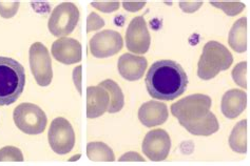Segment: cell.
Wrapping results in <instances>:
<instances>
[{"label": "cell", "mask_w": 250, "mask_h": 166, "mask_svg": "<svg viewBox=\"0 0 250 166\" xmlns=\"http://www.w3.org/2000/svg\"><path fill=\"white\" fill-rule=\"evenodd\" d=\"M147 59L132 54H124L118 59V72L128 81H136L143 78L147 69Z\"/></svg>", "instance_id": "13"}, {"label": "cell", "mask_w": 250, "mask_h": 166, "mask_svg": "<svg viewBox=\"0 0 250 166\" xmlns=\"http://www.w3.org/2000/svg\"><path fill=\"white\" fill-rule=\"evenodd\" d=\"M25 72L17 60L0 57V106L11 105L22 94Z\"/></svg>", "instance_id": "2"}, {"label": "cell", "mask_w": 250, "mask_h": 166, "mask_svg": "<svg viewBox=\"0 0 250 166\" xmlns=\"http://www.w3.org/2000/svg\"><path fill=\"white\" fill-rule=\"evenodd\" d=\"M48 138L52 150L58 155L68 154L75 145L74 129L67 119L62 117L51 122Z\"/></svg>", "instance_id": "7"}, {"label": "cell", "mask_w": 250, "mask_h": 166, "mask_svg": "<svg viewBox=\"0 0 250 166\" xmlns=\"http://www.w3.org/2000/svg\"><path fill=\"white\" fill-rule=\"evenodd\" d=\"M104 25V21L98 16L96 13H91L88 17V32L102 29Z\"/></svg>", "instance_id": "26"}, {"label": "cell", "mask_w": 250, "mask_h": 166, "mask_svg": "<svg viewBox=\"0 0 250 166\" xmlns=\"http://www.w3.org/2000/svg\"><path fill=\"white\" fill-rule=\"evenodd\" d=\"M143 152L151 161H163L168 157L171 148L169 134L164 129H153L145 137L142 144Z\"/></svg>", "instance_id": "10"}, {"label": "cell", "mask_w": 250, "mask_h": 166, "mask_svg": "<svg viewBox=\"0 0 250 166\" xmlns=\"http://www.w3.org/2000/svg\"><path fill=\"white\" fill-rule=\"evenodd\" d=\"M230 48L236 53H245L247 50V19L243 17L235 21L229 33Z\"/></svg>", "instance_id": "17"}, {"label": "cell", "mask_w": 250, "mask_h": 166, "mask_svg": "<svg viewBox=\"0 0 250 166\" xmlns=\"http://www.w3.org/2000/svg\"><path fill=\"white\" fill-rule=\"evenodd\" d=\"M118 160L124 162V161H141V162H144L145 159L137 154V152H134V151H130V152H127V154L123 155Z\"/></svg>", "instance_id": "28"}, {"label": "cell", "mask_w": 250, "mask_h": 166, "mask_svg": "<svg viewBox=\"0 0 250 166\" xmlns=\"http://www.w3.org/2000/svg\"><path fill=\"white\" fill-rule=\"evenodd\" d=\"M30 68L38 85L48 86L53 79L52 62L48 49L42 42H35L31 45Z\"/></svg>", "instance_id": "8"}, {"label": "cell", "mask_w": 250, "mask_h": 166, "mask_svg": "<svg viewBox=\"0 0 250 166\" xmlns=\"http://www.w3.org/2000/svg\"><path fill=\"white\" fill-rule=\"evenodd\" d=\"M123 49V37L120 33L106 30L97 33L90 40V52L96 58H108Z\"/></svg>", "instance_id": "9"}, {"label": "cell", "mask_w": 250, "mask_h": 166, "mask_svg": "<svg viewBox=\"0 0 250 166\" xmlns=\"http://www.w3.org/2000/svg\"><path fill=\"white\" fill-rule=\"evenodd\" d=\"M17 128L28 135H38L44 131L48 118L39 106L33 103L19 104L13 112Z\"/></svg>", "instance_id": "5"}, {"label": "cell", "mask_w": 250, "mask_h": 166, "mask_svg": "<svg viewBox=\"0 0 250 166\" xmlns=\"http://www.w3.org/2000/svg\"><path fill=\"white\" fill-rule=\"evenodd\" d=\"M109 108V94L102 86H89L87 89V117L95 119L103 116Z\"/></svg>", "instance_id": "15"}, {"label": "cell", "mask_w": 250, "mask_h": 166, "mask_svg": "<svg viewBox=\"0 0 250 166\" xmlns=\"http://www.w3.org/2000/svg\"><path fill=\"white\" fill-rule=\"evenodd\" d=\"M87 156L91 161L113 162L114 152L104 142H90L87 145Z\"/></svg>", "instance_id": "21"}, {"label": "cell", "mask_w": 250, "mask_h": 166, "mask_svg": "<svg viewBox=\"0 0 250 166\" xmlns=\"http://www.w3.org/2000/svg\"><path fill=\"white\" fill-rule=\"evenodd\" d=\"M98 85L106 90L109 94V108L107 111L110 112V114H115V112L122 111L124 108L125 98L120 85L115 81L110 80V79L104 80Z\"/></svg>", "instance_id": "19"}, {"label": "cell", "mask_w": 250, "mask_h": 166, "mask_svg": "<svg viewBox=\"0 0 250 166\" xmlns=\"http://www.w3.org/2000/svg\"><path fill=\"white\" fill-rule=\"evenodd\" d=\"M211 103L209 96L194 94L173 103L171 105V112L184 128L205 118L211 109Z\"/></svg>", "instance_id": "4"}, {"label": "cell", "mask_w": 250, "mask_h": 166, "mask_svg": "<svg viewBox=\"0 0 250 166\" xmlns=\"http://www.w3.org/2000/svg\"><path fill=\"white\" fill-rule=\"evenodd\" d=\"M247 106V95L244 91L230 90L222 98L221 109L224 116L228 119L239 117Z\"/></svg>", "instance_id": "16"}, {"label": "cell", "mask_w": 250, "mask_h": 166, "mask_svg": "<svg viewBox=\"0 0 250 166\" xmlns=\"http://www.w3.org/2000/svg\"><path fill=\"white\" fill-rule=\"evenodd\" d=\"M52 55L61 63L75 64L82 60V44L76 39L62 37L52 45Z\"/></svg>", "instance_id": "12"}, {"label": "cell", "mask_w": 250, "mask_h": 166, "mask_svg": "<svg viewBox=\"0 0 250 166\" xmlns=\"http://www.w3.org/2000/svg\"><path fill=\"white\" fill-rule=\"evenodd\" d=\"M229 145L232 150L240 154L247 151V121L242 120L236 124L229 137Z\"/></svg>", "instance_id": "20"}, {"label": "cell", "mask_w": 250, "mask_h": 166, "mask_svg": "<svg viewBox=\"0 0 250 166\" xmlns=\"http://www.w3.org/2000/svg\"><path fill=\"white\" fill-rule=\"evenodd\" d=\"M233 62L229 50L218 41L205 44L197 65V75L203 80H210L222 71L228 70Z\"/></svg>", "instance_id": "3"}, {"label": "cell", "mask_w": 250, "mask_h": 166, "mask_svg": "<svg viewBox=\"0 0 250 166\" xmlns=\"http://www.w3.org/2000/svg\"><path fill=\"white\" fill-rule=\"evenodd\" d=\"M184 128H185L190 134H192L194 136H210L219 130L220 125L218 122V119H216L213 112L209 111L208 115L204 119H202L201 121L192 124H188L186 126H184Z\"/></svg>", "instance_id": "18"}, {"label": "cell", "mask_w": 250, "mask_h": 166, "mask_svg": "<svg viewBox=\"0 0 250 166\" xmlns=\"http://www.w3.org/2000/svg\"><path fill=\"white\" fill-rule=\"evenodd\" d=\"M151 37L144 17L133 18L126 33L127 49L134 54H146L150 48Z\"/></svg>", "instance_id": "11"}, {"label": "cell", "mask_w": 250, "mask_h": 166, "mask_svg": "<svg viewBox=\"0 0 250 166\" xmlns=\"http://www.w3.org/2000/svg\"><path fill=\"white\" fill-rule=\"evenodd\" d=\"M92 6H94L95 9H97L98 11H102L104 13H111L118 10V8H120V2H109V1L92 2Z\"/></svg>", "instance_id": "27"}, {"label": "cell", "mask_w": 250, "mask_h": 166, "mask_svg": "<svg viewBox=\"0 0 250 166\" xmlns=\"http://www.w3.org/2000/svg\"><path fill=\"white\" fill-rule=\"evenodd\" d=\"M23 160L21 150L15 146H5L0 149V162H22Z\"/></svg>", "instance_id": "22"}, {"label": "cell", "mask_w": 250, "mask_h": 166, "mask_svg": "<svg viewBox=\"0 0 250 166\" xmlns=\"http://www.w3.org/2000/svg\"><path fill=\"white\" fill-rule=\"evenodd\" d=\"M80 20V11L72 2H62L52 12L49 18L48 28L50 33L56 37L70 35Z\"/></svg>", "instance_id": "6"}, {"label": "cell", "mask_w": 250, "mask_h": 166, "mask_svg": "<svg viewBox=\"0 0 250 166\" xmlns=\"http://www.w3.org/2000/svg\"><path fill=\"white\" fill-rule=\"evenodd\" d=\"M211 4L223 10L229 16L239 14L245 8V5L241 2H211Z\"/></svg>", "instance_id": "24"}, {"label": "cell", "mask_w": 250, "mask_h": 166, "mask_svg": "<svg viewBox=\"0 0 250 166\" xmlns=\"http://www.w3.org/2000/svg\"><path fill=\"white\" fill-rule=\"evenodd\" d=\"M124 8L128 10V11H131V12H135V11H140L143 6L145 5V2H141V3H130V2H124L123 3Z\"/></svg>", "instance_id": "29"}, {"label": "cell", "mask_w": 250, "mask_h": 166, "mask_svg": "<svg viewBox=\"0 0 250 166\" xmlns=\"http://www.w3.org/2000/svg\"><path fill=\"white\" fill-rule=\"evenodd\" d=\"M148 94L157 100H175L188 85L186 72L173 60H160L150 66L146 75Z\"/></svg>", "instance_id": "1"}, {"label": "cell", "mask_w": 250, "mask_h": 166, "mask_svg": "<svg viewBox=\"0 0 250 166\" xmlns=\"http://www.w3.org/2000/svg\"><path fill=\"white\" fill-rule=\"evenodd\" d=\"M247 63L240 62L236 64L235 68L232 71V78L234 82L240 85L241 88H247Z\"/></svg>", "instance_id": "23"}, {"label": "cell", "mask_w": 250, "mask_h": 166, "mask_svg": "<svg viewBox=\"0 0 250 166\" xmlns=\"http://www.w3.org/2000/svg\"><path fill=\"white\" fill-rule=\"evenodd\" d=\"M18 9V1H0V16L3 18H12L15 16Z\"/></svg>", "instance_id": "25"}, {"label": "cell", "mask_w": 250, "mask_h": 166, "mask_svg": "<svg viewBox=\"0 0 250 166\" xmlns=\"http://www.w3.org/2000/svg\"><path fill=\"white\" fill-rule=\"evenodd\" d=\"M140 121L147 128L165 123L168 119V109L161 101H148L144 103L139 110Z\"/></svg>", "instance_id": "14"}]
</instances>
